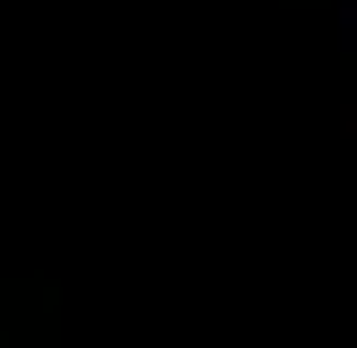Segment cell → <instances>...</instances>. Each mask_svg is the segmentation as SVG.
<instances>
[{
  "mask_svg": "<svg viewBox=\"0 0 357 348\" xmlns=\"http://www.w3.org/2000/svg\"><path fill=\"white\" fill-rule=\"evenodd\" d=\"M340 44H357V0H349V9H340Z\"/></svg>",
  "mask_w": 357,
  "mask_h": 348,
  "instance_id": "obj_1",
  "label": "cell"
}]
</instances>
